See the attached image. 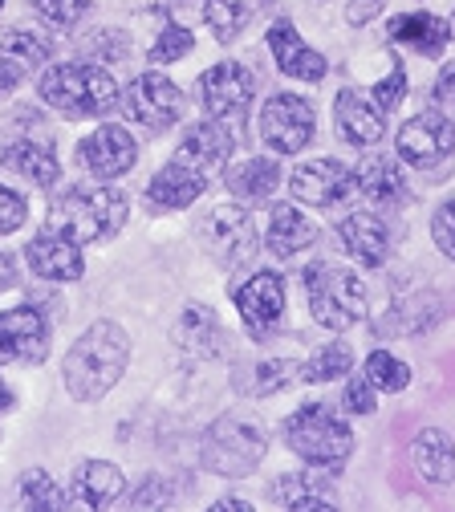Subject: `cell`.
<instances>
[{"mask_svg": "<svg viewBox=\"0 0 455 512\" xmlns=\"http://www.w3.org/2000/svg\"><path fill=\"white\" fill-rule=\"evenodd\" d=\"M346 411H354V415H370L374 411V387L366 382V374L346 382Z\"/></svg>", "mask_w": 455, "mask_h": 512, "instance_id": "b9f144b4", "label": "cell"}, {"mask_svg": "<svg viewBox=\"0 0 455 512\" xmlns=\"http://www.w3.org/2000/svg\"><path fill=\"white\" fill-rule=\"evenodd\" d=\"M191 45H195V37H191L183 25H163V33H159V41L151 45L147 61H151V66H171V61H179V57L191 53Z\"/></svg>", "mask_w": 455, "mask_h": 512, "instance_id": "d590c367", "label": "cell"}, {"mask_svg": "<svg viewBox=\"0 0 455 512\" xmlns=\"http://www.w3.org/2000/svg\"><path fill=\"white\" fill-rule=\"evenodd\" d=\"M390 41L411 45L423 57H439L451 45V25L443 17H431V13H399L390 21Z\"/></svg>", "mask_w": 455, "mask_h": 512, "instance_id": "d4e9b609", "label": "cell"}, {"mask_svg": "<svg viewBox=\"0 0 455 512\" xmlns=\"http://www.w3.org/2000/svg\"><path fill=\"white\" fill-rule=\"evenodd\" d=\"M126 212H130V204L118 187L78 183V187H65L49 204L45 224L61 236H70L74 244H98V240H110L126 224Z\"/></svg>", "mask_w": 455, "mask_h": 512, "instance_id": "7a4b0ae2", "label": "cell"}, {"mask_svg": "<svg viewBox=\"0 0 455 512\" xmlns=\"http://www.w3.org/2000/svg\"><path fill=\"white\" fill-rule=\"evenodd\" d=\"M313 240H317V228H313L293 204H277V208H273V216H269V232H265L269 252H277V256H293V252L309 248Z\"/></svg>", "mask_w": 455, "mask_h": 512, "instance_id": "83f0119b", "label": "cell"}, {"mask_svg": "<svg viewBox=\"0 0 455 512\" xmlns=\"http://www.w3.org/2000/svg\"><path fill=\"white\" fill-rule=\"evenodd\" d=\"M265 452H269L265 431L256 423H244V419H216L200 443L204 468L216 476H228V480L252 476L260 468V460H265Z\"/></svg>", "mask_w": 455, "mask_h": 512, "instance_id": "8992f818", "label": "cell"}, {"mask_svg": "<svg viewBox=\"0 0 455 512\" xmlns=\"http://www.w3.org/2000/svg\"><path fill=\"white\" fill-rule=\"evenodd\" d=\"M118 106H122V114L130 122H139L143 131H155V135L171 131V126L183 118V94L163 74H139L135 82L126 86Z\"/></svg>", "mask_w": 455, "mask_h": 512, "instance_id": "52a82bcc", "label": "cell"}, {"mask_svg": "<svg viewBox=\"0 0 455 512\" xmlns=\"http://www.w3.org/2000/svg\"><path fill=\"white\" fill-rule=\"evenodd\" d=\"M179 155H187L195 167H204L208 175H216L220 167H228L232 151H236V126H228V118H204V122H195L187 139L175 147Z\"/></svg>", "mask_w": 455, "mask_h": 512, "instance_id": "d6986e66", "label": "cell"}, {"mask_svg": "<svg viewBox=\"0 0 455 512\" xmlns=\"http://www.w3.org/2000/svg\"><path fill=\"white\" fill-rule=\"evenodd\" d=\"M25 216H29V208H25V200H21V191H13V187L0 183V236L17 232V228L25 224Z\"/></svg>", "mask_w": 455, "mask_h": 512, "instance_id": "f35d334b", "label": "cell"}, {"mask_svg": "<svg viewBox=\"0 0 455 512\" xmlns=\"http://www.w3.org/2000/svg\"><path fill=\"white\" fill-rule=\"evenodd\" d=\"M236 309L244 317V326L252 330V338H269V330L281 322V313H285V281L277 273L248 277L236 293Z\"/></svg>", "mask_w": 455, "mask_h": 512, "instance_id": "e0dca14e", "label": "cell"}, {"mask_svg": "<svg viewBox=\"0 0 455 512\" xmlns=\"http://www.w3.org/2000/svg\"><path fill=\"white\" fill-rule=\"evenodd\" d=\"M354 187H358L354 171L346 163H338V159H313V163L297 167L293 179H289L293 200H301L309 208H334V204H342L350 196Z\"/></svg>", "mask_w": 455, "mask_h": 512, "instance_id": "8fae6325", "label": "cell"}, {"mask_svg": "<svg viewBox=\"0 0 455 512\" xmlns=\"http://www.w3.org/2000/svg\"><path fill=\"white\" fill-rule=\"evenodd\" d=\"M313 106L301 94H273L260 106V139L269 143V151L277 155H297L309 147L313 139Z\"/></svg>", "mask_w": 455, "mask_h": 512, "instance_id": "ba28073f", "label": "cell"}, {"mask_svg": "<svg viewBox=\"0 0 455 512\" xmlns=\"http://www.w3.org/2000/svg\"><path fill=\"white\" fill-rule=\"evenodd\" d=\"M252 94H256V78L236 61H220L200 78V102L212 118H240Z\"/></svg>", "mask_w": 455, "mask_h": 512, "instance_id": "9a60e30c", "label": "cell"}, {"mask_svg": "<svg viewBox=\"0 0 455 512\" xmlns=\"http://www.w3.org/2000/svg\"><path fill=\"white\" fill-rule=\"evenodd\" d=\"M447 25H451V41H455V17H451V21H447Z\"/></svg>", "mask_w": 455, "mask_h": 512, "instance_id": "681fc988", "label": "cell"}, {"mask_svg": "<svg viewBox=\"0 0 455 512\" xmlns=\"http://www.w3.org/2000/svg\"><path fill=\"white\" fill-rule=\"evenodd\" d=\"M435 98H439L443 106H455V61L439 74V82H435Z\"/></svg>", "mask_w": 455, "mask_h": 512, "instance_id": "f6af8a7d", "label": "cell"}, {"mask_svg": "<svg viewBox=\"0 0 455 512\" xmlns=\"http://www.w3.org/2000/svg\"><path fill=\"white\" fill-rule=\"evenodd\" d=\"M175 338L183 350H191L195 358H220L224 354V330H220V317L208 305H191L183 309Z\"/></svg>", "mask_w": 455, "mask_h": 512, "instance_id": "484cf974", "label": "cell"}, {"mask_svg": "<svg viewBox=\"0 0 455 512\" xmlns=\"http://www.w3.org/2000/svg\"><path fill=\"white\" fill-rule=\"evenodd\" d=\"M175 5H195V0H175Z\"/></svg>", "mask_w": 455, "mask_h": 512, "instance_id": "f907efd6", "label": "cell"}, {"mask_svg": "<svg viewBox=\"0 0 455 512\" xmlns=\"http://www.w3.org/2000/svg\"><path fill=\"white\" fill-rule=\"evenodd\" d=\"M49 326L33 305H17L0 313V366L5 362H45Z\"/></svg>", "mask_w": 455, "mask_h": 512, "instance_id": "4fadbf2b", "label": "cell"}, {"mask_svg": "<svg viewBox=\"0 0 455 512\" xmlns=\"http://www.w3.org/2000/svg\"><path fill=\"white\" fill-rule=\"evenodd\" d=\"M305 293L313 317L325 330H350L366 317V285L342 265H309Z\"/></svg>", "mask_w": 455, "mask_h": 512, "instance_id": "5b68a950", "label": "cell"}, {"mask_svg": "<svg viewBox=\"0 0 455 512\" xmlns=\"http://www.w3.org/2000/svg\"><path fill=\"white\" fill-rule=\"evenodd\" d=\"M260 9H269V0H208V5H204V21L216 33V41L228 45V41H236L256 21Z\"/></svg>", "mask_w": 455, "mask_h": 512, "instance_id": "f1b7e54d", "label": "cell"}, {"mask_svg": "<svg viewBox=\"0 0 455 512\" xmlns=\"http://www.w3.org/2000/svg\"><path fill=\"white\" fill-rule=\"evenodd\" d=\"M334 122H338V135L342 143L366 151V147H378L382 135H386V114L374 106L370 94H358V90H342L338 102H334Z\"/></svg>", "mask_w": 455, "mask_h": 512, "instance_id": "ac0fdd59", "label": "cell"}, {"mask_svg": "<svg viewBox=\"0 0 455 512\" xmlns=\"http://www.w3.org/2000/svg\"><path fill=\"white\" fill-rule=\"evenodd\" d=\"M65 504H70V496H65L41 468H33V472L21 476V508H45V512H57V508H65Z\"/></svg>", "mask_w": 455, "mask_h": 512, "instance_id": "836d02e7", "label": "cell"}, {"mask_svg": "<svg viewBox=\"0 0 455 512\" xmlns=\"http://www.w3.org/2000/svg\"><path fill=\"white\" fill-rule=\"evenodd\" d=\"M29 70H33V66H29L25 57H17L13 49L0 45V98L13 94V90L25 82V74H29Z\"/></svg>", "mask_w": 455, "mask_h": 512, "instance_id": "ab89813d", "label": "cell"}, {"mask_svg": "<svg viewBox=\"0 0 455 512\" xmlns=\"http://www.w3.org/2000/svg\"><path fill=\"white\" fill-rule=\"evenodd\" d=\"M378 9H382V0H350L346 17H350V25H366V21H370Z\"/></svg>", "mask_w": 455, "mask_h": 512, "instance_id": "ee69618b", "label": "cell"}, {"mask_svg": "<svg viewBox=\"0 0 455 512\" xmlns=\"http://www.w3.org/2000/svg\"><path fill=\"white\" fill-rule=\"evenodd\" d=\"M354 183H358L362 196L374 200V204H403L407 200V179H403L399 163L386 159V155H370L366 163H358Z\"/></svg>", "mask_w": 455, "mask_h": 512, "instance_id": "4316f807", "label": "cell"}, {"mask_svg": "<svg viewBox=\"0 0 455 512\" xmlns=\"http://www.w3.org/2000/svg\"><path fill=\"white\" fill-rule=\"evenodd\" d=\"M130 362V338L118 322H94L61 362V382L78 403H94L118 387Z\"/></svg>", "mask_w": 455, "mask_h": 512, "instance_id": "6da1fadb", "label": "cell"}, {"mask_svg": "<svg viewBox=\"0 0 455 512\" xmlns=\"http://www.w3.org/2000/svg\"><path fill=\"white\" fill-rule=\"evenodd\" d=\"M13 281H17V273H13V261H9L5 252H0V289H9Z\"/></svg>", "mask_w": 455, "mask_h": 512, "instance_id": "7dc6e473", "label": "cell"}, {"mask_svg": "<svg viewBox=\"0 0 455 512\" xmlns=\"http://www.w3.org/2000/svg\"><path fill=\"white\" fill-rule=\"evenodd\" d=\"M411 468L431 480V484H451L455 480V443L439 427H423L411 439Z\"/></svg>", "mask_w": 455, "mask_h": 512, "instance_id": "cb8c5ba5", "label": "cell"}, {"mask_svg": "<svg viewBox=\"0 0 455 512\" xmlns=\"http://www.w3.org/2000/svg\"><path fill=\"white\" fill-rule=\"evenodd\" d=\"M285 443L313 468H342L354 456V431L321 403H305L285 419Z\"/></svg>", "mask_w": 455, "mask_h": 512, "instance_id": "277c9868", "label": "cell"}, {"mask_svg": "<svg viewBox=\"0 0 455 512\" xmlns=\"http://www.w3.org/2000/svg\"><path fill=\"white\" fill-rule=\"evenodd\" d=\"M370 98H374V106L382 110V114H390L403 98H407V74H403V66H390V74L370 90Z\"/></svg>", "mask_w": 455, "mask_h": 512, "instance_id": "74e56055", "label": "cell"}, {"mask_svg": "<svg viewBox=\"0 0 455 512\" xmlns=\"http://www.w3.org/2000/svg\"><path fill=\"white\" fill-rule=\"evenodd\" d=\"M273 496H277L281 508H293V512H325V508H334V500L325 496V488L305 480V476H281L273 484Z\"/></svg>", "mask_w": 455, "mask_h": 512, "instance_id": "4dcf8cb0", "label": "cell"}, {"mask_svg": "<svg viewBox=\"0 0 455 512\" xmlns=\"http://www.w3.org/2000/svg\"><path fill=\"white\" fill-rule=\"evenodd\" d=\"M0 5H5V0H0Z\"/></svg>", "mask_w": 455, "mask_h": 512, "instance_id": "816d5d0a", "label": "cell"}, {"mask_svg": "<svg viewBox=\"0 0 455 512\" xmlns=\"http://www.w3.org/2000/svg\"><path fill=\"white\" fill-rule=\"evenodd\" d=\"M208 183H212V175L204 167H195L187 155L175 151L171 163L147 183V200H151L155 212H179V208L200 200L208 191Z\"/></svg>", "mask_w": 455, "mask_h": 512, "instance_id": "5bb4252c", "label": "cell"}, {"mask_svg": "<svg viewBox=\"0 0 455 512\" xmlns=\"http://www.w3.org/2000/svg\"><path fill=\"white\" fill-rule=\"evenodd\" d=\"M37 94L65 118H102L118 106V86L106 70L86 66V61H65L41 74Z\"/></svg>", "mask_w": 455, "mask_h": 512, "instance_id": "3957f363", "label": "cell"}, {"mask_svg": "<svg viewBox=\"0 0 455 512\" xmlns=\"http://www.w3.org/2000/svg\"><path fill=\"white\" fill-rule=\"evenodd\" d=\"M350 366H354L350 346H346V342H330V346H321V350L309 358V366L301 370V378H305V382H334V378L350 374Z\"/></svg>", "mask_w": 455, "mask_h": 512, "instance_id": "d6a6232c", "label": "cell"}, {"mask_svg": "<svg viewBox=\"0 0 455 512\" xmlns=\"http://www.w3.org/2000/svg\"><path fill=\"white\" fill-rule=\"evenodd\" d=\"M195 236H200L204 252L212 261H220L224 269H236L240 261H248V252L256 248V232L252 220L240 204H220L212 208L200 224H195Z\"/></svg>", "mask_w": 455, "mask_h": 512, "instance_id": "9c48e42d", "label": "cell"}, {"mask_svg": "<svg viewBox=\"0 0 455 512\" xmlns=\"http://www.w3.org/2000/svg\"><path fill=\"white\" fill-rule=\"evenodd\" d=\"M78 159L98 183H110V179H118V175H126L130 167H135L139 147H135V139H130L126 126H98L94 135H86L78 143Z\"/></svg>", "mask_w": 455, "mask_h": 512, "instance_id": "7c38bea8", "label": "cell"}, {"mask_svg": "<svg viewBox=\"0 0 455 512\" xmlns=\"http://www.w3.org/2000/svg\"><path fill=\"white\" fill-rule=\"evenodd\" d=\"M126 496V476L106 460H86L70 476V504L78 508H114Z\"/></svg>", "mask_w": 455, "mask_h": 512, "instance_id": "44dd1931", "label": "cell"}, {"mask_svg": "<svg viewBox=\"0 0 455 512\" xmlns=\"http://www.w3.org/2000/svg\"><path fill=\"white\" fill-rule=\"evenodd\" d=\"M455 151V122L439 110H423L403 122L399 131V155L415 167H435Z\"/></svg>", "mask_w": 455, "mask_h": 512, "instance_id": "30bf717a", "label": "cell"}, {"mask_svg": "<svg viewBox=\"0 0 455 512\" xmlns=\"http://www.w3.org/2000/svg\"><path fill=\"white\" fill-rule=\"evenodd\" d=\"M224 179H228V191H232L236 200L256 204V200H269L273 191H277L281 171H277V163H273V159H248V163L232 167Z\"/></svg>", "mask_w": 455, "mask_h": 512, "instance_id": "f546056e", "label": "cell"}, {"mask_svg": "<svg viewBox=\"0 0 455 512\" xmlns=\"http://www.w3.org/2000/svg\"><path fill=\"white\" fill-rule=\"evenodd\" d=\"M269 49L277 57V70L289 74V78H297V82H321L325 74H330V61L301 41V33H297L293 21H277L269 29Z\"/></svg>", "mask_w": 455, "mask_h": 512, "instance_id": "ffe728a7", "label": "cell"}, {"mask_svg": "<svg viewBox=\"0 0 455 512\" xmlns=\"http://www.w3.org/2000/svg\"><path fill=\"white\" fill-rule=\"evenodd\" d=\"M289 378H293V370H289L285 362H265V366H260V374H256V382H260V395H273V391H281Z\"/></svg>", "mask_w": 455, "mask_h": 512, "instance_id": "7bdbcfd3", "label": "cell"}, {"mask_svg": "<svg viewBox=\"0 0 455 512\" xmlns=\"http://www.w3.org/2000/svg\"><path fill=\"white\" fill-rule=\"evenodd\" d=\"M13 403H17V399H13V391L5 387V382H0V411H9Z\"/></svg>", "mask_w": 455, "mask_h": 512, "instance_id": "c3c4849f", "label": "cell"}, {"mask_svg": "<svg viewBox=\"0 0 455 512\" xmlns=\"http://www.w3.org/2000/svg\"><path fill=\"white\" fill-rule=\"evenodd\" d=\"M25 261L29 269L41 277V281H78L86 273V261H82V244H74L70 236H61L53 228H45L41 236H33L25 244Z\"/></svg>", "mask_w": 455, "mask_h": 512, "instance_id": "2e32d148", "label": "cell"}, {"mask_svg": "<svg viewBox=\"0 0 455 512\" xmlns=\"http://www.w3.org/2000/svg\"><path fill=\"white\" fill-rule=\"evenodd\" d=\"M366 382L374 391H386V395H403L407 387H411V370H407V362H399L395 354H386V350H374L370 358H366Z\"/></svg>", "mask_w": 455, "mask_h": 512, "instance_id": "1f68e13d", "label": "cell"}, {"mask_svg": "<svg viewBox=\"0 0 455 512\" xmlns=\"http://www.w3.org/2000/svg\"><path fill=\"white\" fill-rule=\"evenodd\" d=\"M0 45L13 49L17 57H25L33 70L49 61V41H41V37H33V33H25V29H9V33H0Z\"/></svg>", "mask_w": 455, "mask_h": 512, "instance_id": "8d00e7d4", "label": "cell"}, {"mask_svg": "<svg viewBox=\"0 0 455 512\" xmlns=\"http://www.w3.org/2000/svg\"><path fill=\"white\" fill-rule=\"evenodd\" d=\"M0 163H5L13 175L29 179L33 187H53L61 179V167H57V155L45 139H17V143H5L0 147Z\"/></svg>", "mask_w": 455, "mask_h": 512, "instance_id": "603a6c76", "label": "cell"}, {"mask_svg": "<svg viewBox=\"0 0 455 512\" xmlns=\"http://www.w3.org/2000/svg\"><path fill=\"white\" fill-rule=\"evenodd\" d=\"M431 236H435L439 252L455 261V200H447V204L435 212V220H431Z\"/></svg>", "mask_w": 455, "mask_h": 512, "instance_id": "60d3db41", "label": "cell"}, {"mask_svg": "<svg viewBox=\"0 0 455 512\" xmlns=\"http://www.w3.org/2000/svg\"><path fill=\"white\" fill-rule=\"evenodd\" d=\"M33 13L53 29H74L90 13V0H33Z\"/></svg>", "mask_w": 455, "mask_h": 512, "instance_id": "e575fe53", "label": "cell"}, {"mask_svg": "<svg viewBox=\"0 0 455 512\" xmlns=\"http://www.w3.org/2000/svg\"><path fill=\"white\" fill-rule=\"evenodd\" d=\"M212 512H252V504H244V500H228V496H224V500L212 504Z\"/></svg>", "mask_w": 455, "mask_h": 512, "instance_id": "bcb514c9", "label": "cell"}, {"mask_svg": "<svg viewBox=\"0 0 455 512\" xmlns=\"http://www.w3.org/2000/svg\"><path fill=\"white\" fill-rule=\"evenodd\" d=\"M338 232H342V248L354 256L358 265H366V269H382L386 265V256H390V232H386V224L378 216L354 212V216L342 220Z\"/></svg>", "mask_w": 455, "mask_h": 512, "instance_id": "7402d4cb", "label": "cell"}]
</instances>
